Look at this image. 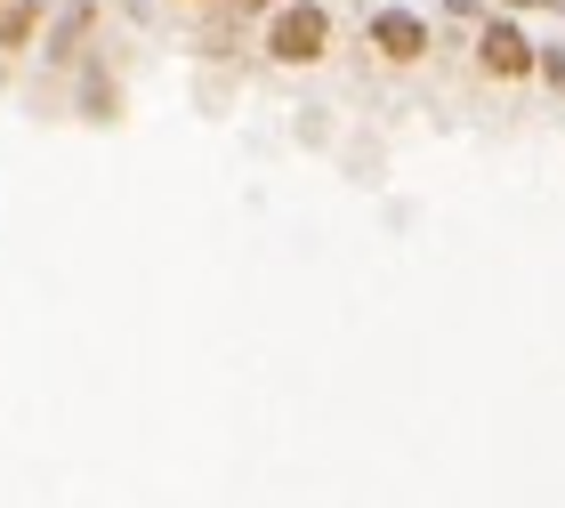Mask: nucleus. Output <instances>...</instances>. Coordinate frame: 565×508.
<instances>
[{
	"label": "nucleus",
	"instance_id": "7",
	"mask_svg": "<svg viewBox=\"0 0 565 508\" xmlns=\"http://www.w3.org/2000/svg\"><path fill=\"white\" fill-rule=\"evenodd\" d=\"M186 9H194V0H186Z\"/></svg>",
	"mask_w": 565,
	"mask_h": 508
},
{
	"label": "nucleus",
	"instance_id": "2",
	"mask_svg": "<svg viewBox=\"0 0 565 508\" xmlns=\"http://www.w3.org/2000/svg\"><path fill=\"white\" fill-rule=\"evenodd\" d=\"M533 57H542V41H525L509 17H484L477 24V65L493 73V82H533Z\"/></svg>",
	"mask_w": 565,
	"mask_h": 508
},
{
	"label": "nucleus",
	"instance_id": "3",
	"mask_svg": "<svg viewBox=\"0 0 565 508\" xmlns=\"http://www.w3.org/2000/svg\"><path fill=\"white\" fill-rule=\"evenodd\" d=\"M364 33H372V48H380L388 65H420L428 48H436V33H428V17H420V9H372Z\"/></svg>",
	"mask_w": 565,
	"mask_h": 508
},
{
	"label": "nucleus",
	"instance_id": "1",
	"mask_svg": "<svg viewBox=\"0 0 565 508\" xmlns=\"http://www.w3.org/2000/svg\"><path fill=\"white\" fill-rule=\"evenodd\" d=\"M267 57L275 65H316L323 57V48H331V17L316 9V0H282V9L267 17Z\"/></svg>",
	"mask_w": 565,
	"mask_h": 508
},
{
	"label": "nucleus",
	"instance_id": "4",
	"mask_svg": "<svg viewBox=\"0 0 565 508\" xmlns=\"http://www.w3.org/2000/svg\"><path fill=\"white\" fill-rule=\"evenodd\" d=\"M33 33H41V0H0V48L17 57Z\"/></svg>",
	"mask_w": 565,
	"mask_h": 508
},
{
	"label": "nucleus",
	"instance_id": "5",
	"mask_svg": "<svg viewBox=\"0 0 565 508\" xmlns=\"http://www.w3.org/2000/svg\"><path fill=\"white\" fill-rule=\"evenodd\" d=\"M533 73H542V82L565 97V48H542V57H533Z\"/></svg>",
	"mask_w": 565,
	"mask_h": 508
},
{
	"label": "nucleus",
	"instance_id": "6",
	"mask_svg": "<svg viewBox=\"0 0 565 508\" xmlns=\"http://www.w3.org/2000/svg\"><path fill=\"white\" fill-rule=\"evenodd\" d=\"M235 9H243V17H275V9H282V0H235Z\"/></svg>",
	"mask_w": 565,
	"mask_h": 508
}]
</instances>
